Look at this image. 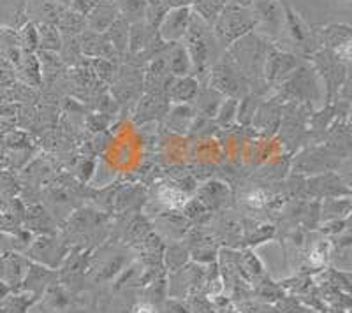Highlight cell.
I'll use <instances>...</instances> for the list:
<instances>
[{
    "mask_svg": "<svg viewBox=\"0 0 352 313\" xmlns=\"http://www.w3.org/2000/svg\"><path fill=\"white\" fill-rule=\"evenodd\" d=\"M219 20H217V36L219 40L222 39L226 45L236 40L238 37L243 36L247 30H252L256 27L252 12L240 5H228L224 11H220Z\"/></svg>",
    "mask_w": 352,
    "mask_h": 313,
    "instance_id": "obj_1",
    "label": "cell"
},
{
    "mask_svg": "<svg viewBox=\"0 0 352 313\" xmlns=\"http://www.w3.org/2000/svg\"><path fill=\"white\" fill-rule=\"evenodd\" d=\"M192 21V14L188 8H178V9H169L166 12V16L162 18L159 25V37L168 45H173L176 40L184 39L188 32Z\"/></svg>",
    "mask_w": 352,
    "mask_h": 313,
    "instance_id": "obj_2",
    "label": "cell"
},
{
    "mask_svg": "<svg viewBox=\"0 0 352 313\" xmlns=\"http://www.w3.org/2000/svg\"><path fill=\"white\" fill-rule=\"evenodd\" d=\"M254 21L264 32L278 34L285 23L284 5L278 0H257L252 11Z\"/></svg>",
    "mask_w": 352,
    "mask_h": 313,
    "instance_id": "obj_3",
    "label": "cell"
},
{
    "mask_svg": "<svg viewBox=\"0 0 352 313\" xmlns=\"http://www.w3.org/2000/svg\"><path fill=\"white\" fill-rule=\"evenodd\" d=\"M118 16H120V12H118L115 0H99L96 8L87 16V25L94 32L104 34Z\"/></svg>",
    "mask_w": 352,
    "mask_h": 313,
    "instance_id": "obj_4",
    "label": "cell"
},
{
    "mask_svg": "<svg viewBox=\"0 0 352 313\" xmlns=\"http://www.w3.org/2000/svg\"><path fill=\"white\" fill-rule=\"evenodd\" d=\"M83 51L96 58H104V60L111 58L113 53H116L108 37L104 34L94 32V30L83 34Z\"/></svg>",
    "mask_w": 352,
    "mask_h": 313,
    "instance_id": "obj_5",
    "label": "cell"
},
{
    "mask_svg": "<svg viewBox=\"0 0 352 313\" xmlns=\"http://www.w3.org/2000/svg\"><path fill=\"white\" fill-rule=\"evenodd\" d=\"M294 67H296L294 56L280 51V49H272L268 55V60H266V76L270 80H276V78H282L291 73Z\"/></svg>",
    "mask_w": 352,
    "mask_h": 313,
    "instance_id": "obj_6",
    "label": "cell"
},
{
    "mask_svg": "<svg viewBox=\"0 0 352 313\" xmlns=\"http://www.w3.org/2000/svg\"><path fill=\"white\" fill-rule=\"evenodd\" d=\"M115 4L127 23H140L146 18L148 0H115Z\"/></svg>",
    "mask_w": 352,
    "mask_h": 313,
    "instance_id": "obj_7",
    "label": "cell"
},
{
    "mask_svg": "<svg viewBox=\"0 0 352 313\" xmlns=\"http://www.w3.org/2000/svg\"><path fill=\"white\" fill-rule=\"evenodd\" d=\"M27 0H0V23L20 27V16L25 14Z\"/></svg>",
    "mask_w": 352,
    "mask_h": 313,
    "instance_id": "obj_8",
    "label": "cell"
},
{
    "mask_svg": "<svg viewBox=\"0 0 352 313\" xmlns=\"http://www.w3.org/2000/svg\"><path fill=\"white\" fill-rule=\"evenodd\" d=\"M129 30H131V25L124 18L118 16L115 23L104 32V36L108 37L111 46L115 48V51L122 53L125 49H129Z\"/></svg>",
    "mask_w": 352,
    "mask_h": 313,
    "instance_id": "obj_9",
    "label": "cell"
},
{
    "mask_svg": "<svg viewBox=\"0 0 352 313\" xmlns=\"http://www.w3.org/2000/svg\"><path fill=\"white\" fill-rule=\"evenodd\" d=\"M168 58L169 71H171L176 78L188 76L190 71H192V60H190V55H188L185 46H176V48L169 53Z\"/></svg>",
    "mask_w": 352,
    "mask_h": 313,
    "instance_id": "obj_10",
    "label": "cell"
},
{
    "mask_svg": "<svg viewBox=\"0 0 352 313\" xmlns=\"http://www.w3.org/2000/svg\"><path fill=\"white\" fill-rule=\"evenodd\" d=\"M284 12H285V23H287L289 34H291L292 40L298 43V45H305L308 39V30L305 28L303 21H301L300 16L294 14L287 5H284Z\"/></svg>",
    "mask_w": 352,
    "mask_h": 313,
    "instance_id": "obj_11",
    "label": "cell"
},
{
    "mask_svg": "<svg viewBox=\"0 0 352 313\" xmlns=\"http://www.w3.org/2000/svg\"><path fill=\"white\" fill-rule=\"evenodd\" d=\"M197 92V81L192 80L190 76L178 78L175 83L171 84V95L176 101H188L192 99Z\"/></svg>",
    "mask_w": 352,
    "mask_h": 313,
    "instance_id": "obj_12",
    "label": "cell"
},
{
    "mask_svg": "<svg viewBox=\"0 0 352 313\" xmlns=\"http://www.w3.org/2000/svg\"><path fill=\"white\" fill-rule=\"evenodd\" d=\"M39 46L44 49H50V51H56L60 49V34L56 30L55 25L52 23H41L39 28Z\"/></svg>",
    "mask_w": 352,
    "mask_h": 313,
    "instance_id": "obj_13",
    "label": "cell"
},
{
    "mask_svg": "<svg viewBox=\"0 0 352 313\" xmlns=\"http://www.w3.org/2000/svg\"><path fill=\"white\" fill-rule=\"evenodd\" d=\"M23 261H21L20 257H16V255H9L8 261H6L4 264V275H6V280L11 283V286H14V283H20L21 280H23Z\"/></svg>",
    "mask_w": 352,
    "mask_h": 313,
    "instance_id": "obj_14",
    "label": "cell"
},
{
    "mask_svg": "<svg viewBox=\"0 0 352 313\" xmlns=\"http://www.w3.org/2000/svg\"><path fill=\"white\" fill-rule=\"evenodd\" d=\"M21 45H23L25 51L32 53L34 49L39 46V32L34 23H27L21 27Z\"/></svg>",
    "mask_w": 352,
    "mask_h": 313,
    "instance_id": "obj_15",
    "label": "cell"
},
{
    "mask_svg": "<svg viewBox=\"0 0 352 313\" xmlns=\"http://www.w3.org/2000/svg\"><path fill=\"white\" fill-rule=\"evenodd\" d=\"M85 16H81V14H78V12L71 11L69 14H62L60 20L62 23L65 25V30H69V32H81V27L85 25Z\"/></svg>",
    "mask_w": 352,
    "mask_h": 313,
    "instance_id": "obj_16",
    "label": "cell"
},
{
    "mask_svg": "<svg viewBox=\"0 0 352 313\" xmlns=\"http://www.w3.org/2000/svg\"><path fill=\"white\" fill-rule=\"evenodd\" d=\"M28 305H30L28 299H23L21 296H11L8 301L2 305V310H4L6 313H25Z\"/></svg>",
    "mask_w": 352,
    "mask_h": 313,
    "instance_id": "obj_17",
    "label": "cell"
},
{
    "mask_svg": "<svg viewBox=\"0 0 352 313\" xmlns=\"http://www.w3.org/2000/svg\"><path fill=\"white\" fill-rule=\"evenodd\" d=\"M333 55L340 62H352V36L333 48Z\"/></svg>",
    "mask_w": 352,
    "mask_h": 313,
    "instance_id": "obj_18",
    "label": "cell"
},
{
    "mask_svg": "<svg viewBox=\"0 0 352 313\" xmlns=\"http://www.w3.org/2000/svg\"><path fill=\"white\" fill-rule=\"evenodd\" d=\"M97 2H99V0H72L71 11L78 12V14L87 18L88 14H90V11L97 5Z\"/></svg>",
    "mask_w": 352,
    "mask_h": 313,
    "instance_id": "obj_19",
    "label": "cell"
},
{
    "mask_svg": "<svg viewBox=\"0 0 352 313\" xmlns=\"http://www.w3.org/2000/svg\"><path fill=\"white\" fill-rule=\"evenodd\" d=\"M168 9H178V8H190L194 4V0H162Z\"/></svg>",
    "mask_w": 352,
    "mask_h": 313,
    "instance_id": "obj_20",
    "label": "cell"
},
{
    "mask_svg": "<svg viewBox=\"0 0 352 313\" xmlns=\"http://www.w3.org/2000/svg\"><path fill=\"white\" fill-rule=\"evenodd\" d=\"M134 313H157L155 306L150 305V303H138Z\"/></svg>",
    "mask_w": 352,
    "mask_h": 313,
    "instance_id": "obj_21",
    "label": "cell"
},
{
    "mask_svg": "<svg viewBox=\"0 0 352 313\" xmlns=\"http://www.w3.org/2000/svg\"><path fill=\"white\" fill-rule=\"evenodd\" d=\"M56 5H60V8H71L72 0H53Z\"/></svg>",
    "mask_w": 352,
    "mask_h": 313,
    "instance_id": "obj_22",
    "label": "cell"
}]
</instances>
